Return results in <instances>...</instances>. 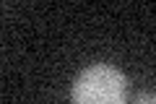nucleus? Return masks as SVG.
Wrapping results in <instances>:
<instances>
[{"label": "nucleus", "instance_id": "f257e3e1", "mask_svg": "<svg viewBox=\"0 0 156 104\" xmlns=\"http://www.w3.org/2000/svg\"><path fill=\"white\" fill-rule=\"evenodd\" d=\"M73 104H125L128 78L107 63H94L76 76L70 86Z\"/></svg>", "mask_w": 156, "mask_h": 104}, {"label": "nucleus", "instance_id": "f03ea898", "mask_svg": "<svg viewBox=\"0 0 156 104\" xmlns=\"http://www.w3.org/2000/svg\"><path fill=\"white\" fill-rule=\"evenodd\" d=\"M133 104H156V94L154 91H140V94H135Z\"/></svg>", "mask_w": 156, "mask_h": 104}]
</instances>
